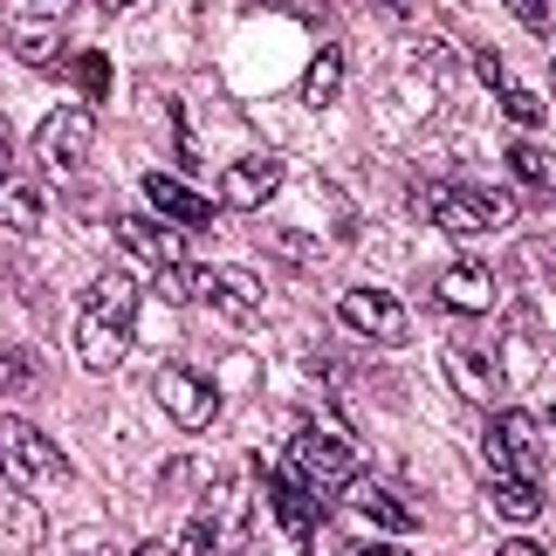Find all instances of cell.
<instances>
[{
  "mask_svg": "<svg viewBox=\"0 0 556 556\" xmlns=\"http://www.w3.org/2000/svg\"><path fill=\"white\" fill-rule=\"evenodd\" d=\"M144 200H152L159 220H173V227H186V233L213 227V200H206V192H192L186 179H173V173H144Z\"/></svg>",
  "mask_w": 556,
  "mask_h": 556,
  "instance_id": "obj_14",
  "label": "cell"
},
{
  "mask_svg": "<svg viewBox=\"0 0 556 556\" xmlns=\"http://www.w3.org/2000/svg\"><path fill=\"white\" fill-rule=\"evenodd\" d=\"M0 481L8 488H41V481H70V454L28 419H0Z\"/></svg>",
  "mask_w": 556,
  "mask_h": 556,
  "instance_id": "obj_3",
  "label": "cell"
},
{
  "mask_svg": "<svg viewBox=\"0 0 556 556\" xmlns=\"http://www.w3.org/2000/svg\"><path fill=\"white\" fill-rule=\"evenodd\" d=\"M488 508H495L502 522H536L543 516V488H536V475H502L495 467V481H488Z\"/></svg>",
  "mask_w": 556,
  "mask_h": 556,
  "instance_id": "obj_18",
  "label": "cell"
},
{
  "mask_svg": "<svg viewBox=\"0 0 556 556\" xmlns=\"http://www.w3.org/2000/svg\"><path fill=\"white\" fill-rule=\"evenodd\" d=\"M35 351H0V392H35Z\"/></svg>",
  "mask_w": 556,
  "mask_h": 556,
  "instance_id": "obj_24",
  "label": "cell"
},
{
  "mask_svg": "<svg viewBox=\"0 0 556 556\" xmlns=\"http://www.w3.org/2000/svg\"><path fill=\"white\" fill-rule=\"evenodd\" d=\"M117 241L138 254L144 268H179L186 262V227H173V220H144V213H117Z\"/></svg>",
  "mask_w": 556,
  "mask_h": 556,
  "instance_id": "obj_13",
  "label": "cell"
},
{
  "mask_svg": "<svg viewBox=\"0 0 556 556\" xmlns=\"http://www.w3.org/2000/svg\"><path fill=\"white\" fill-rule=\"evenodd\" d=\"M200 295L227 316L233 330H248L254 316H262V303H268V295H262V275H248V268H200Z\"/></svg>",
  "mask_w": 556,
  "mask_h": 556,
  "instance_id": "obj_11",
  "label": "cell"
},
{
  "mask_svg": "<svg viewBox=\"0 0 556 556\" xmlns=\"http://www.w3.org/2000/svg\"><path fill=\"white\" fill-rule=\"evenodd\" d=\"M549 90H556V62H549Z\"/></svg>",
  "mask_w": 556,
  "mask_h": 556,
  "instance_id": "obj_31",
  "label": "cell"
},
{
  "mask_svg": "<svg viewBox=\"0 0 556 556\" xmlns=\"http://www.w3.org/2000/svg\"><path fill=\"white\" fill-rule=\"evenodd\" d=\"M508 14H516L529 35H549V21H556V0H508Z\"/></svg>",
  "mask_w": 556,
  "mask_h": 556,
  "instance_id": "obj_26",
  "label": "cell"
},
{
  "mask_svg": "<svg viewBox=\"0 0 556 556\" xmlns=\"http://www.w3.org/2000/svg\"><path fill=\"white\" fill-rule=\"evenodd\" d=\"M62 8H70V0H35V14H62Z\"/></svg>",
  "mask_w": 556,
  "mask_h": 556,
  "instance_id": "obj_29",
  "label": "cell"
},
{
  "mask_svg": "<svg viewBox=\"0 0 556 556\" xmlns=\"http://www.w3.org/2000/svg\"><path fill=\"white\" fill-rule=\"evenodd\" d=\"M70 70L83 76V90H90V97H103V90H111V62H103L97 49H76V55H70Z\"/></svg>",
  "mask_w": 556,
  "mask_h": 556,
  "instance_id": "obj_25",
  "label": "cell"
},
{
  "mask_svg": "<svg viewBox=\"0 0 556 556\" xmlns=\"http://www.w3.org/2000/svg\"><path fill=\"white\" fill-rule=\"evenodd\" d=\"M508 173H516L522 186H536V192H556V159H549V144H536V138L508 144Z\"/></svg>",
  "mask_w": 556,
  "mask_h": 556,
  "instance_id": "obj_21",
  "label": "cell"
},
{
  "mask_svg": "<svg viewBox=\"0 0 556 556\" xmlns=\"http://www.w3.org/2000/svg\"><path fill=\"white\" fill-rule=\"evenodd\" d=\"M344 97V49H316L309 70H303V103L309 111H330Z\"/></svg>",
  "mask_w": 556,
  "mask_h": 556,
  "instance_id": "obj_19",
  "label": "cell"
},
{
  "mask_svg": "<svg viewBox=\"0 0 556 556\" xmlns=\"http://www.w3.org/2000/svg\"><path fill=\"white\" fill-rule=\"evenodd\" d=\"M446 378H454L467 399H495L502 392V357L488 351L481 337H454V344H446Z\"/></svg>",
  "mask_w": 556,
  "mask_h": 556,
  "instance_id": "obj_15",
  "label": "cell"
},
{
  "mask_svg": "<svg viewBox=\"0 0 556 556\" xmlns=\"http://www.w3.org/2000/svg\"><path fill=\"white\" fill-rule=\"evenodd\" d=\"M90 144H97V111L90 103H62V111H49V124L35 131V159L49 165L55 179H70L90 165Z\"/></svg>",
  "mask_w": 556,
  "mask_h": 556,
  "instance_id": "obj_5",
  "label": "cell"
},
{
  "mask_svg": "<svg viewBox=\"0 0 556 556\" xmlns=\"http://www.w3.org/2000/svg\"><path fill=\"white\" fill-rule=\"evenodd\" d=\"M275 186H282V159H275V152H248V159H233L220 173V206L254 213V206L275 200Z\"/></svg>",
  "mask_w": 556,
  "mask_h": 556,
  "instance_id": "obj_12",
  "label": "cell"
},
{
  "mask_svg": "<svg viewBox=\"0 0 556 556\" xmlns=\"http://www.w3.org/2000/svg\"><path fill=\"white\" fill-rule=\"evenodd\" d=\"M0 227L8 233H35L41 227V192L28 179H0Z\"/></svg>",
  "mask_w": 556,
  "mask_h": 556,
  "instance_id": "obj_20",
  "label": "cell"
},
{
  "mask_svg": "<svg viewBox=\"0 0 556 556\" xmlns=\"http://www.w3.org/2000/svg\"><path fill=\"white\" fill-rule=\"evenodd\" d=\"M337 316H344V330L371 337V344H405V337H413L405 303L384 295V289H344V295H337Z\"/></svg>",
  "mask_w": 556,
  "mask_h": 556,
  "instance_id": "obj_8",
  "label": "cell"
},
{
  "mask_svg": "<svg viewBox=\"0 0 556 556\" xmlns=\"http://www.w3.org/2000/svg\"><path fill=\"white\" fill-rule=\"evenodd\" d=\"M426 213H433V227H446V233H495V227H508L516 220V206L502 200V192H488V186H433L426 192Z\"/></svg>",
  "mask_w": 556,
  "mask_h": 556,
  "instance_id": "obj_4",
  "label": "cell"
},
{
  "mask_svg": "<svg viewBox=\"0 0 556 556\" xmlns=\"http://www.w3.org/2000/svg\"><path fill=\"white\" fill-rule=\"evenodd\" d=\"M481 454L488 467H502V475H543V426L529 413H488V433H481Z\"/></svg>",
  "mask_w": 556,
  "mask_h": 556,
  "instance_id": "obj_6",
  "label": "cell"
},
{
  "mask_svg": "<svg viewBox=\"0 0 556 556\" xmlns=\"http://www.w3.org/2000/svg\"><path fill=\"white\" fill-rule=\"evenodd\" d=\"M495 97H502V111H508V117H516V124H522V131H536V124L549 117V111H543V103H536V97H529V90H522V83H516V76H508V83H502V90H495Z\"/></svg>",
  "mask_w": 556,
  "mask_h": 556,
  "instance_id": "obj_23",
  "label": "cell"
},
{
  "mask_svg": "<svg viewBox=\"0 0 556 556\" xmlns=\"http://www.w3.org/2000/svg\"><path fill=\"white\" fill-rule=\"evenodd\" d=\"M138 275H97L90 289H83V309H76V357L90 371H117L124 357H131V324H138Z\"/></svg>",
  "mask_w": 556,
  "mask_h": 556,
  "instance_id": "obj_1",
  "label": "cell"
},
{
  "mask_svg": "<svg viewBox=\"0 0 556 556\" xmlns=\"http://www.w3.org/2000/svg\"><path fill=\"white\" fill-rule=\"evenodd\" d=\"M159 295H165L173 309L200 303V268H192V262H179V268H159Z\"/></svg>",
  "mask_w": 556,
  "mask_h": 556,
  "instance_id": "obj_22",
  "label": "cell"
},
{
  "mask_svg": "<svg viewBox=\"0 0 556 556\" xmlns=\"http://www.w3.org/2000/svg\"><path fill=\"white\" fill-rule=\"evenodd\" d=\"M268 248L295 254V262H316V241H303V233H289V227H275V233H268Z\"/></svg>",
  "mask_w": 556,
  "mask_h": 556,
  "instance_id": "obj_27",
  "label": "cell"
},
{
  "mask_svg": "<svg viewBox=\"0 0 556 556\" xmlns=\"http://www.w3.org/2000/svg\"><path fill=\"white\" fill-rule=\"evenodd\" d=\"M268 508H275V522H282L295 543L324 536V495H316L295 467H275V475H268Z\"/></svg>",
  "mask_w": 556,
  "mask_h": 556,
  "instance_id": "obj_10",
  "label": "cell"
},
{
  "mask_svg": "<svg viewBox=\"0 0 556 556\" xmlns=\"http://www.w3.org/2000/svg\"><path fill=\"white\" fill-rule=\"evenodd\" d=\"M8 49L28 62V70H62V62H70V41H62L55 14H21L8 28Z\"/></svg>",
  "mask_w": 556,
  "mask_h": 556,
  "instance_id": "obj_17",
  "label": "cell"
},
{
  "mask_svg": "<svg viewBox=\"0 0 556 556\" xmlns=\"http://www.w3.org/2000/svg\"><path fill=\"white\" fill-rule=\"evenodd\" d=\"M8 159H14V152H8V131H0V179H8Z\"/></svg>",
  "mask_w": 556,
  "mask_h": 556,
  "instance_id": "obj_30",
  "label": "cell"
},
{
  "mask_svg": "<svg viewBox=\"0 0 556 556\" xmlns=\"http://www.w3.org/2000/svg\"><path fill=\"white\" fill-rule=\"evenodd\" d=\"M90 8H103V14H124V8H138V0H90Z\"/></svg>",
  "mask_w": 556,
  "mask_h": 556,
  "instance_id": "obj_28",
  "label": "cell"
},
{
  "mask_svg": "<svg viewBox=\"0 0 556 556\" xmlns=\"http://www.w3.org/2000/svg\"><path fill=\"white\" fill-rule=\"evenodd\" d=\"M152 399L186 426V433L213 426V413H220V392H213V378H200L192 365H159V371H152Z\"/></svg>",
  "mask_w": 556,
  "mask_h": 556,
  "instance_id": "obj_7",
  "label": "cell"
},
{
  "mask_svg": "<svg viewBox=\"0 0 556 556\" xmlns=\"http://www.w3.org/2000/svg\"><path fill=\"white\" fill-rule=\"evenodd\" d=\"M549 419H556V405H549Z\"/></svg>",
  "mask_w": 556,
  "mask_h": 556,
  "instance_id": "obj_32",
  "label": "cell"
},
{
  "mask_svg": "<svg viewBox=\"0 0 556 556\" xmlns=\"http://www.w3.org/2000/svg\"><path fill=\"white\" fill-rule=\"evenodd\" d=\"M433 295H440V309H454V316H488V309H495V295H502V282H495V268H488V262L460 254V262H446L433 275Z\"/></svg>",
  "mask_w": 556,
  "mask_h": 556,
  "instance_id": "obj_9",
  "label": "cell"
},
{
  "mask_svg": "<svg viewBox=\"0 0 556 556\" xmlns=\"http://www.w3.org/2000/svg\"><path fill=\"white\" fill-rule=\"evenodd\" d=\"M289 467L316 488V495H344V488L365 475V467H357V440L337 433V426H303L295 446H289Z\"/></svg>",
  "mask_w": 556,
  "mask_h": 556,
  "instance_id": "obj_2",
  "label": "cell"
},
{
  "mask_svg": "<svg viewBox=\"0 0 556 556\" xmlns=\"http://www.w3.org/2000/svg\"><path fill=\"white\" fill-rule=\"evenodd\" d=\"M344 502H351V508H357V516H365L371 529H384V536H413V529H419L413 508H405V502H399L384 481H371V475H357V481L344 488Z\"/></svg>",
  "mask_w": 556,
  "mask_h": 556,
  "instance_id": "obj_16",
  "label": "cell"
}]
</instances>
